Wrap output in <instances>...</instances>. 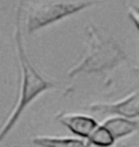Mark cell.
<instances>
[{"mask_svg":"<svg viewBox=\"0 0 139 147\" xmlns=\"http://www.w3.org/2000/svg\"><path fill=\"white\" fill-rule=\"evenodd\" d=\"M23 5L24 0H19L18 8H16V18H15V31H13V38H15V46H16V54L19 59V69H20V85H19L18 98L15 101V105L11 109V113L3 123L0 128V143L3 142L7 135L13 129L19 121L22 113L24 112L30 104L35 100L38 96L45 93L47 90L53 89L55 84L49 81L46 77H43L39 71H36L31 61L28 59L23 46V38H22V19Z\"/></svg>","mask_w":139,"mask_h":147,"instance_id":"6da1fadb","label":"cell"},{"mask_svg":"<svg viewBox=\"0 0 139 147\" xmlns=\"http://www.w3.org/2000/svg\"><path fill=\"white\" fill-rule=\"evenodd\" d=\"M86 35H88L86 53L74 65L69 67L66 73L69 77L111 70L127 58L126 53L123 51L116 40H113L112 38L101 36V34L93 24L86 26Z\"/></svg>","mask_w":139,"mask_h":147,"instance_id":"7a4b0ae2","label":"cell"},{"mask_svg":"<svg viewBox=\"0 0 139 147\" xmlns=\"http://www.w3.org/2000/svg\"><path fill=\"white\" fill-rule=\"evenodd\" d=\"M101 1L105 0H42L39 3H32L26 11V32L32 34L39 28Z\"/></svg>","mask_w":139,"mask_h":147,"instance_id":"3957f363","label":"cell"},{"mask_svg":"<svg viewBox=\"0 0 139 147\" xmlns=\"http://www.w3.org/2000/svg\"><path fill=\"white\" fill-rule=\"evenodd\" d=\"M92 112L108 116H120L124 119H138L139 117V90L132 92L119 101L113 102H94L86 105Z\"/></svg>","mask_w":139,"mask_h":147,"instance_id":"277c9868","label":"cell"},{"mask_svg":"<svg viewBox=\"0 0 139 147\" xmlns=\"http://www.w3.org/2000/svg\"><path fill=\"white\" fill-rule=\"evenodd\" d=\"M55 119L58 123L65 125L72 134L78 136V139H84L86 140L93 129L99 125L97 120L89 115H84V113H58L55 116Z\"/></svg>","mask_w":139,"mask_h":147,"instance_id":"5b68a950","label":"cell"},{"mask_svg":"<svg viewBox=\"0 0 139 147\" xmlns=\"http://www.w3.org/2000/svg\"><path fill=\"white\" fill-rule=\"evenodd\" d=\"M103 125L112 134L115 140L130 136L139 128L136 121L124 119V117H120V116H109L103 121Z\"/></svg>","mask_w":139,"mask_h":147,"instance_id":"8992f818","label":"cell"},{"mask_svg":"<svg viewBox=\"0 0 139 147\" xmlns=\"http://www.w3.org/2000/svg\"><path fill=\"white\" fill-rule=\"evenodd\" d=\"M31 143L39 147H89L86 140L67 136H47L38 135L31 138Z\"/></svg>","mask_w":139,"mask_h":147,"instance_id":"52a82bcc","label":"cell"},{"mask_svg":"<svg viewBox=\"0 0 139 147\" xmlns=\"http://www.w3.org/2000/svg\"><path fill=\"white\" fill-rule=\"evenodd\" d=\"M86 143L89 147H112L116 143V140L103 124H99L93 129V132L88 136Z\"/></svg>","mask_w":139,"mask_h":147,"instance_id":"ba28073f","label":"cell"},{"mask_svg":"<svg viewBox=\"0 0 139 147\" xmlns=\"http://www.w3.org/2000/svg\"><path fill=\"white\" fill-rule=\"evenodd\" d=\"M127 12H128V18L131 19V22L134 23L135 27L138 28L139 31V8L135 7V5H128Z\"/></svg>","mask_w":139,"mask_h":147,"instance_id":"9c48e42d","label":"cell"}]
</instances>
